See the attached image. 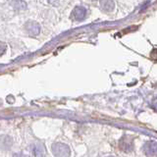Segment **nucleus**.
<instances>
[{
	"label": "nucleus",
	"mask_w": 157,
	"mask_h": 157,
	"mask_svg": "<svg viewBox=\"0 0 157 157\" xmlns=\"http://www.w3.org/2000/svg\"><path fill=\"white\" fill-rule=\"evenodd\" d=\"M27 29L28 32L33 34V36H36V34L39 33V26L36 23H28L27 25Z\"/></svg>",
	"instance_id": "obj_5"
},
{
	"label": "nucleus",
	"mask_w": 157,
	"mask_h": 157,
	"mask_svg": "<svg viewBox=\"0 0 157 157\" xmlns=\"http://www.w3.org/2000/svg\"><path fill=\"white\" fill-rule=\"evenodd\" d=\"M86 16V9L82 6H78L73 10L71 17L75 21H82Z\"/></svg>",
	"instance_id": "obj_1"
},
{
	"label": "nucleus",
	"mask_w": 157,
	"mask_h": 157,
	"mask_svg": "<svg viewBox=\"0 0 157 157\" xmlns=\"http://www.w3.org/2000/svg\"><path fill=\"white\" fill-rule=\"evenodd\" d=\"M53 148V152L55 155L58 156H65V155H69L70 153V150H69V147L63 144H56L52 146Z\"/></svg>",
	"instance_id": "obj_2"
},
{
	"label": "nucleus",
	"mask_w": 157,
	"mask_h": 157,
	"mask_svg": "<svg viewBox=\"0 0 157 157\" xmlns=\"http://www.w3.org/2000/svg\"><path fill=\"white\" fill-rule=\"evenodd\" d=\"M120 146H121V148L128 152V151H131L132 148V142L130 141H128V140H122L121 141V144H120Z\"/></svg>",
	"instance_id": "obj_6"
},
{
	"label": "nucleus",
	"mask_w": 157,
	"mask_h": 157,
	"mask_svg": "<svg viewBox=\"0 0 157 157\" xmlns=\"http://www.w3.org/2000/svg\"><path fill=\"white\" fill-rule=\"evenodd\" d=\"M100 7L105 12H112L115 5L112 0H100Z\"/></svg>",
	"instance_id": "obj_4"
},
{
	"label": "nucleus",
	"mask_w": 157,
	"mask_h": 157,
	"mask_svg": "<svg viewBox=\"0 0 157 157\" xmlns=\"http://www.w3.org/2000/svg\"><path fill=\"white\" fill-rule=\"evenodd\" d=\"M5 51H6V45H5V44L0 43V56L3 55Z\"/></svg>",
	"instance_id": "obj_8"
},
{
	"label": "nucleus",
	"mask_w": 157,
	"mask_h": 157,
	"mask_svg": "<svg viewBox=\"0 0 157 157\" xmlns=\"http://www.w3.org/2000/svg\"><path fill=\"white\" fill-rule=\"evenodd\" d=\"M150 57L151 59H153V60H157V48H154L153 50L151 51Z\"/></svg>",
	"instance_id": "obj_7"
},
{
	"label": "nucleus",
	"mask_w": 157,
	"mask_h": 157,
	"mask_svg": "<svg viewBox=\"0 0 157 157\" xmlns=\"http://www.w3.org/2000/svg\"><path fill=\"white\" fill-rule=\"evenodd\" d=\"M145 154L148 156H156L157 155V142L148 141L144 146Z\"/></svg>",
	"instance_id": "obj_3"
}]
</instances>
